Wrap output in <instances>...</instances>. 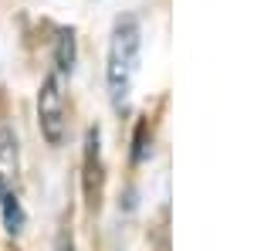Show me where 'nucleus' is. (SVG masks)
Here are the masks:
<instances>
[{
    "instance_id": "5",
    "label": "nucleus",
    "mask_w": 254,
    "mask_h": 251,
    "mask_svg": "<svg viewBox=\"0 0 254 251\" xmlns=\"http://www.w3.org/2000/svg\"><path fill=\"white\" fill-rule=\"evenodd\" d=\"M0 207H3V228H7L10 234H17V231H20V224H24V211H20L17 197L7 190L3 197H0Z\"/></svg>"
},
{
    "instance_id": "2",
    "label": "nucleus",
    "mask_w": 254,
    "mask_h": 251,
    "mask_svg": "<svg viewBox=\"0 0 254 251\" xmlns=\"http://www.w3.org/2000/svg\"><path fill=\"white\" fill-rule=\"evenodd\" d=\"M38 122L41 136L48 139V146H61L64 143V126H68V105H64V92H61V75L44 78L38 92Z\"/></svg>"
},
{
    "instance_id": "3",
    "label": "nucleus",
    "mask_w": 254,
    "mask_h": 251,
    "mask_svg": "<svg viewBox=\"0 0 254 251\" xmlns=\"http://www.w3.org/2000/svg\"><path fill=\"white\" fill-rule=\"evenodd\" d=\"M81 187H85V204L95 211L98 197H102V160H98V129H88L85 136V173H81Z\"/></svg>"
},
{
    "instance_id": "4",
    "label": "nucleus",
    "mask_w": 254,
    "mask_h": 251,
    "mask_svg": "<svg viewBox=\"0 0 254 251\" xmlns=\"http://www.w3.org/2000/svg\"><path fill=\"white\" fill-rule=\"evenodd\" d=\"M55 65H58V75H71V68H75V34H71V31H64L58 38Z\"/></svg>"
},
{
    "instance_id": "1",
    "label": "nucleus",
    "mask_w": 254,
    "mask_h": 251,
    "mask_svg": "<svg viewBox=\"0 0 254 251\" xmlns=\"http://www.w3.org/2000/svg\"><path fill=\"white\" fill-rule=\"evenodd\" d=\"M139 51H142V24L136 14H122L112 27L109 41V65H105V82H109V98L122 109L132 92V82L139 72Z\"/></svg>"
}]
</instances>
